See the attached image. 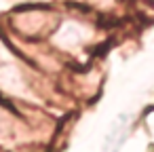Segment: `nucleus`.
<instances>
[{
  "instance_id": "1",
  "label": "nucleus",
  "mask_w": 154,
  "mask_h": 152,
  "mask_svg": "<svg viewBox=\"0 0 154 152\" xmlns=\"http://www.w3.org/2000/svg\"><path fill=\"white\" fill-rule=\"evenodd\" d=\"M125 125H127V120L120 118L110 129V133H108V137H106V141L101 146V152H118V148H120V144L125 139Z\"/></svg>"
}]
</instances>
